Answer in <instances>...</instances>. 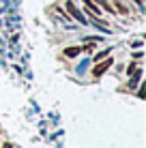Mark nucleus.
I'll list each match as a JSON object with an SVG mask.
<instances>
[{
    "mask_svg": "<svg viewBox=\"0 0 146 148\" xmlns=\"http://www.w3.org/2000/svg\"><path fill=\"white\" fill-rule=\"evenodd\" d=\"M112 64H114V60H112V58H105L103 62H97V64L93 67V75H95V77H101V75H103L110 67H112Z\"/></svg>",
    "mask_w": 146,
    "mask_h": 148,
    "instance_id": "obj_1",
    "label": "nucleus"
},
{
    "mask_svg": "<svg viewBox=\"0 0 146 148\" xmlns=\"http://www.w3.org/2000/svg\"><path fill=\"white\" fill-rule=\"evenodd\" d=\"M67 11L71 13V17H75V19H80V22H82V24H86V19L82 17V13H80V9L75 7V4L71 2V0H67Z\"/></svg>",
    "mask_w": 146,
    "mask_h": 148,
    "instance_id": "obj_2",
    "label": "nucleus"
},
{
    "mask_svg": "<svg viewBox=\"0 0 146 148\" xmlns=\"http://www.w3.org/2000/svg\"><path fill=\"white\" fill-rule=\"evenodd\" d=\"M80 52H82V47H67V49H64V56H67V58H75V56H77Z\"/></svg>",
    "mask_w": 146,
    "mask_h": 148,
    "instance_id": "obj_3",
    "label": "nucleus"
},
{
    "mask_svg": "<svg viewBox=\"0 0 146 148\" xmlns=\"http://www.w3.org/2000/svg\"><path fill=\"white\" fill-rule=\"evenodd\" d=\"M97 2H99V4H101V7L105 9V11H110V13H112V11H114V9H112V4H108V2H105V0H97Z\"/></svg>",
    "mask_w": 146,
    "mask_h": 148,
    "instance_id": "obj_4",
    "label": "nucleus"
},
{
    "mask_svg": "<svg viewBox=\"0 0 146 148\" xmlns=\"http://www.w3.org/2000/svg\"><path fill=\"white\" fill-rule=\"evenodd\" d=\"M108 52H110V49H105V52H101V54H97V56H95V60H101L103 56H108Z\"/></svg>",
    "mask_w": 146,
    "mask_h": 148,
    "instance_id": "obj_5",
    "label": "nucleus"
},
{
    "mask_svg": "<svg viewBox=\"0 0 146 148\" xmlns=\"http://www.w3.org/2000/svg\"><path fill=\"white\" fill-rule=\"evenodd\" d=\"M144 2V0H135V4H142Z\"/></svg>",
    "mask_w": 146,
    "mask_h": 148,
    "instance_id": "obj_6",
    "label": "nucleus"
},
{
    "mask_svg": "<svg viewBox=\"0 0 146 148\" xmlns=\"http://www.w3.org/2000/svg\"><path fill=\"white\" fill-rule=\"evenodd\" d=\"M2 148H11V144H4V146H2Z\"/></svg>",
    "mask_w": 146,
    "mask_h": 148,
    "instance_id": "obj_7",
    "label": "nucleus"
}]
</instances>
